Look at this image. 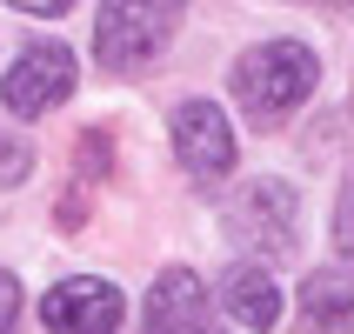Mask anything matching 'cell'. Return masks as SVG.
<instances>
[{
    "label": "cell",
    "mask_w": 354,
    "mask_h": 334,
    "mask_svg": "<svg viewBox=\"0 0 354 334\" xmlns=\"http://www.w3.org/2000/svg\"><path fill=\"white\" fill-rule=\"evenodd\" d=\"M180 7H187V0H100V20H94L100 74H140V67L174 40Z\"/></svg>",
    "instance_id": "7a4b0ae2"
},
{
    "label": "cell",
    "mask_w": 354,
    "mask_h": 334,
    "mask_svg": "<svg viewBox=\"0 0 354 334\" xmlns=\"http://www.w3.org/2000/svg\"><path fill=\"white\" fill-rule=\"evenodd\" d=\"M127 321V295L100 275H67L40 301V328L47 334H120Z\"/></svg>",
    "instance_id": "277c9868"
},
{
    "label": "cell",
    "mask_w": 354,
    "mask_h": 334,
    "mask_svg": "<svg viewBox=\"0 0 354 334\" xmlns=\"http://www.w3.org/2000/svg\"><path fill=\"white\" fill-rule=\"evenodd\" d=\"M7 7H20V14H40V20H54V14H67L74 0H7Z\"/></svg>",
    "instance_id": "5bb4252c"
},
{
    "label": "cell",
    "mask_w": 354,
    "mask_h": 334,
    "mask_svg": "<svg viewBox=\"0 0 354 334\" xmlns=\"http://www.w3.org/2000/svg\"><path fill=\"white\" fill-rule=\"evenodd\" d=\"M20 328V281L0 268V334H14Z\"/></svg>",
    "instance_id": "4fadbf2b"
},
{
    "label": "cell",
    "mask_w": 354,
    "mask_h": 334,
    "mask_svg": "<svg viewBox=\"0 0 354 334\" xmlns=\"http://www.w3.org/2000/svg\"><path fill=\"white\" fill-rule=\"evenodd\" d=\"M140 334H227L207 308V288L201 275L187 268H167L154 281V295H147V315H140Z\"/></svg>",
    "instance_id": "52a82bcc"
},
{
    "label": "cell",
    "mask_w": 354,
    "mask_h": 334,
    "mask_svg": "<svg viewBox=\"0 0 354 334\" xmlns=\"http://www.w3.org/2000/svg\"><path fill=\"white\" fill-rule=\"evenodd\" d=\"M301 334H354V281L341 268H315L301 281Z\"/></svg>",
    "instance_id": "9c48e42d"
},
{
    "label": "cell",
    "mask_w": 354,
    "mask_h": 334,
    "mask_svg": "<svg viewBox=\"0 0 354 334\" xmlns=\"http://www.w3.org/2000/svg\"><path fill=\"white\" fill-rule=\"evenodd\" d=\"M174 154L201 187L234 174V127H227V114L214 100H180L174 107Z\"/></svg>",
    "instance_id": "8992f818"
},
{
    "label": "cell",
    "mask_w": 354,
    "mask_h": 334,
    "mask_svg": "<svg viewBox=\"0 0 354 334\" xmlns=\"http://www.w3.org/2000/svg\"><path fill=\"white\" fill-rule=\"evenodd\" d=\"M80 180L87 174H107V167H114V147H107V134H100V127H87V134H80Z\"/></svg>",
    "instance_id": "8fae6325"
},
{
    "label": "cell",
    "mask_w": 354,
    "mask_h": 334,
    "mask_svg": "<svg viewBox=\"0 0 354 334\" xmlns=\"http://www.w3.org/2000/svg\"><path fill=\"white\" fill-rule=\"evenodd\" d=\"M27 174H34V147L20 134H0V187H20Z\"/></svg>",
    "instance_id": "30bf717a"
},
{
    "label": "cell",
    "mask_w": 354,
    "mask_h": 334,
    "mask_svg": "<svg viewBox=\"0 0 354 334\" xmlns=\"http://www.w3.org/2000/svg\"><path fill=\"white\" fill-rule=\"evenodd\" d=\"M227 241H241V248H254V254L268 261H288L301 241V201L288 180H248L234 201H227Z\"/></svg>",
    "instance_id": "3957f363"
},
{
    "label": "cell",
    "mask_w": 354,
    "mask_h": 334,
    "mask_svg": "<svg viewBox=\"0 0 354 334\" xmlns=\"http://www.w3.org/2000/svg\"><path fill=\"white\" fill-rule=\"evenodd\" d=\"M67 94H74V54H67L60 40H34V47L7 67V80H0V100H7L20 120L54 114Z\"/></svg>",
    "instance_id": "5b68a950"
},
{
    "label": "cell",
    "mask_w": 354,
    "mask_h": 334,
    "mask_svg": "<svg viewBox=\"0 0 354 334\" xmlns=\"http://www.w3.org/2000/svg\"><path fill=\"white\" fill-rule=\"evenodd\" d=\"M214 301H221V315L234 321V328H254V334L281 328V288H274L268 268H227Z\"/></svg>",
    "instance_id": "ba28073f"
},
{
    "label": "cell",
    "mask_w": 354,
    "mask_h": 334,
    "mask_svg": "<svg viewBox=\"0 0 354 334\" xmlns=\"http://www.w3.org/2000/svg\"><path fill=\"white\" fill-rule=\"evenodd\" d=\"M335 241H341V254L354 261V180L341 187V207H335Z\"/></svg>",
    "instance_id": "7c38bea8"
},
{
    "label": "cell",
    "mask_w": 354,
    "mask_h": 334,
    "mask_svg": "<svg viewBox=\"0 0 354 334\" xmlns=\"http://www.w3.org/2000/svg\"><path fill=\"white\" fill-rule=\"evenodd\" d=\"M315 80H321V60L301 40H261V47H248L234 60V100L254 127H281L315 94Z\"/></svg>",
    "instance_id": "6da1fadb"
}]
</instances>
